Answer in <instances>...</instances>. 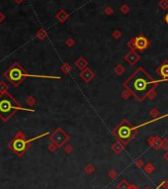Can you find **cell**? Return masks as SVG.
Masks as SVG:
<instances>
[{
    "mask_svg": "<svg viewBox=\"0 0 168 189\" xmlns=\"http://www.w3.org/2000/svg\"><path fill=\"white\" fill-rule=\"evenodd\" d=\"M162 81H166V79H153L146 73L144 68L140 67L126 80L125 85L136 98L142 100L148 94V92L152 88V85Z\"/></svg>",
    "mask_w": 168,
    "mask_h": 189,
    "instance_id": "obj_1",
    "label": "cell"
},
{
    "mask_svg": "<svg viewBox=\"0 0 168 189\" xmlns=\"http://www.w3.org/2000/svg\"><path fill=\"white\" fill-rule=\"evenodd\" d=\"M4 76L6 79L14 85L18 86L26 77H38V78H47V79H61L59 76H51V75H38V74H29L26 70L22 67L18 63H14L4 72Z\"/></svg>",
    "mask_w": 168,
    "mask_h": 189,
    "instance_id": "obj_3",
    "label": "cell"
},
{
    "mask_svg": "<svg viewBox=\"0 0 168 189\" xmlns=\"http://www.w3.org/2000/svg\"><path fill=\"white\" fill-rule=\"evenodd\" d=\"M165 21H166V23L168 24V13H167V15L165 16Z\"/></svg>",
    "mask_w": 168,
    "mask_h": 189,
    "instance_id": "obj_9",
    "label": "cell"
},
{
    "mask_svg": "<svg viewBox=\"0 0 168 189\" xmlns=\"http://www.w3.org/2000/svg\"><path fill=\"white\" fill-rule=\"evenodd\" d=\"M160 71V75L162 76L163 79L168 80V63H164L159 68Z\"/></svg>",
    "mask_w": 168,
    "mask_h": 189,
    "instance_id": "obj_7",
    "label": "cell"
},
{
    "mask_svg": "<svg viewBox=\"0 0 168 189\" xmlns=\"http://www.w3.org/2000/svg\"><path fill=\"white\" fill-rule=\"evenodd\" d=\"M45 135H49V133H45V134L40 135L38 137H35V138L31 139V140H26L25 138V135L23 132H18L17 134L14 136V138L12 139V141L9 143V147L18 155H22L25 151H27L29 147H30V144L32 142H34L37 139H40L42 137L45 136Z\"/></svg>",
    "mask_w": 168,
    "mask_h": 189,
    "instance_id": "obj_4",
    "label": "cell"
},
{
    "mask_svg": "<svg viewBox=\"0 0 168 189\" xmlns=\"http://www.w3.org/2000/svg\"><path fill=\"white\" fill-rule=\"evenodd\" d=\"M134 44H136V49L138 50H144L146 49V47L148 46V41L146 37L144 36H138V38L134 41Z\"/></svg>",
    "mask_w": 168,
    "mask_h": 189,
    "instance_id": "obj_6",
    "label": "cell"
},
{
    "mask_svg": "<svg viewBox=\"0 0 168 189\" xmlns=\"http://www.w3.org/2000/svg\"><path fill=\"white\" fill-rule=\"evenodd\" d=\"M132 131H134V127L130 128V127L128 125H122L118 129L117 136H118V138L123 141V142H126V141L132 137Z\"/></svg>",
    "mask_w": 168,
    "mask_h": 189,
    "instance_id": "obj_5",
    "label": "cell"
},
{
    "mask_svg": "<svg viewBox=\"0 0 168 189\" xmlns=\"http://www.w3.org/2000/svg\"><path fill=\"white\" fill-rule=\"evenodd\" d=\"M118 188L119 189H128V184H126V181H122L121 183L119 184Z\"/></svg>",
    "mask_w": 168,
    "mask_h": 189,
    "instance_id": "obj_8",
    "label": "cell"
},
{
    "mask_svg": "<svg viewBox=\"0 0 168 189\" xmlns=\"http://www.w3.org/2000/svg\"><path fill=\"white\" fill-rule=\"evenodd\" d=\"M18 110L34 112V110L32 109L21 107L17 100L9 92L3 91L0 94V119L3 122H7Z\"/></svg>",
    "mask_w": 168,
    "mask_h": 189,
    "instance_id": "obj_2",
    "label": "cell"
}]
</instances>
